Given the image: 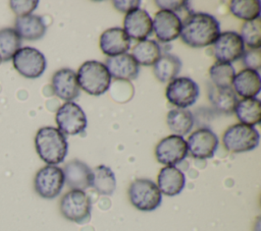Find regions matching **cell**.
I'll use <instances>...</instances> for the list:
<instances>
[{"mask_svg": "<svg viewBox=\"0 0 261 231\" xmlns=\"http://www.w3.org/2000/svg\"><path fill=\"white\" fill-rule=\"evenodd\" d=\"M219 34V21L212 14L193 12L181 20L180 38L190 47H207L215 42Z\"/></svg>", "mask_w": 261, "mask_h": 231, "instance_id": "6da1fadb", "label": "cell"}, {"mask_svg": "<svg viewBox=\"0 0 261 231\" xmlns=\"http://www.w3.org/2000/svg\"><path fill=\"white\" fill-rule=\"evenodd\" d=\"M37 154L47 165H57L64 161L68 143L65 135L56 127H41L35 136Z\"/></svg>", "mask_w": 261, "mask_h": 231, "instance_id": "7a4b0ae2", "label": "cell"}, {"mask_svg": "<svg viewBox=\"0 0 261 231\" xmlns=\"http://www.w3.org/2000/svg\"><path fill=\"white\" fill-rule=\"evenodd\" d=\"M76 79L80 88L92 96L106 93L111 82V76L105 64L96 60L84 62L77 70Z\"/></svg>", "mask_w": 261, "mask_h": 231, "instance_id": "3957f363", "label": "cell"}, {"mask_svg": "<svg viewBox=\"0 0 261 231\" xmlns=\"http://www.w3.org/2000/svg\"><path fill=\"white\" fill-rule=\"evenodd\" d=\"M128 198L136 209L143 212H151L160 206L162 194L155 182L150 179L139 178L130 183Z\"/></svg>", "mask_w": 261, "mask_h": 231, "instance_id": "277c9868", "label": "cell"}, {"mask_svg": "<svg viewBox=\"0 0 261 231\" xmlns=\"http://www.w3.org/2000/svg\"><path fill=\"white\" fill-rule=\"evenodd\" d=\"M260 135L254 126L243 123L228 127L222 136L224 148L231 153H245L256 149Z\"/></svg>", "mask_w": 261, "mask_h": 231, "instance_id": "5b68a950", "label": "cell"}, {"mask_svg": "<svg viewBox=\"0 0 261 231\" xmlns=\"http://www.w3.org/2000/svg\"><path fill=\"white\" fill-rule=\"evenodd\" d=\"M59 209L68 221L83 224L91 218L92 203L84 190L71 189L61 197Z\"/></svg>", "mask_w": 261, "mask_h": 231, "instance_id": "8992f818", "label": "cell"}, {"mask_svg": "<svg viewBox=\"0 0 261 231\" xmlns=\"http://www.w3.org/2000/svg\"><path fill=\"white\" fill-rule=\"evenodd\" d=\"M63 170L55 165L42 167L35 175L34 187L36 192L43 198L52 199L56 197L64 186Z\"/></svg>", "mask_w": 261, "mask_h": 231, "instance_id": "52a82bcc", "label": "cell"}, {"mask_svg": "<svg viewBox=\"0 0 261 231\" xmlns=\"http://www.w3.org/2000/svg\"><path fill=\"white\" fill-rule=\"evenodd\" d=\"M15 70L25 78H38L46 69L44 54L33 47H22L12 57Z\"/></svg>", "mask_w": 261, "mask_h": 231, "instance_id": "ba28073f", "label": "cell"}, {"mask_svg": "<svg viewBox=\"0 0 261 231\" xmlns=\"http://www.w3.org/2000/svg\"><path fill=\"white\" fill-rule=\"evenodd\" d=\"M200 94L199 85L190 77L181 76L172 79L166 86L167 100L180 109H186L196 103Z\"/></svg>", "mask_w": 261, "mask_h": 231, "instance_id": "9c48e42d", "label": "cell"}, {"mask_svg": "<svg viewBox=\"0 0 261 231\" xmlns=\"http://www.w3.org/2000/svg\"><path fill=\"white\" fill-rule=\"evenodd\" d=\"M58 129L67 135H75L82 133L87 127V117L83 109L76 104L66 102L62 104L55 116Z\"/></svg>", "mask_w": 261, "mask_h": 231, "instance_id": "30bf717a", "label": "cell"}, {"mask_svg": "<svg viewBox=\"0 0 261 231\" xmlns=\"http://www.w3.org/2000/svg\"><path fill=\"white\" fill-rule=\"evenodd\" d=\"M245 52L243 40L237 32L220 33L213 43V54L217 62L231 63L240 59Z\"/></svg>", "mask_w": 261, "mask_h": 231, "instance_id": "8fae6325", "label": "cell"}, {"mask_svg": "<svg viewBox=\"0 0 261 231\" xmlns=\"http://www.w3.org/2000/svg\"><path fill=\"white\" fill-rule=\"evenodd\" d=\"M188 155L187 141L182 136L171 134L161 139L155 148L157 161L165 166H175Z\"/></svg>", "mask_w": 261, "mask_h": 231, "instance_id": "7c38bea8", "label": "cell"}, {"mask_svg": "<svg viewBox=\"0 0 261 231\" xmlns=\"http://www.w3.org/2000/svg\"><path fill=\"white\" fill-rule=\"evenodd\" d=\"M188 153L195 159L212 158L218 147V137L210 128H199L194 131L188 141Z\"/></svg>", "mask_w": 261, "mask_h": 231, "instance_id": "4fadbf2b", "label": "cell"}, {"mask_svg": "<svg viewBox=\"0 0 261 231\" xmlns=\"http://www.w3.org/2000/svg\"><path fill=\"white\" fill-rule=\"evenodd\" d=\"M123 31L127 37L139 42L147 40L153 31V22L149 13L144 9H136L125 14Z\"/></svg>", "mask_w": 261, "mask_h": 231, "instance_id": "5bb4252c", "label": "cell"}, {"mask_svg": "<svg viewBox=\"0 0 261 231\" xmlns=\"http://www.w3.org/2000/svg\"><path fill=\"white\" fill-rule=\"evenodd\" d=\"M153 22V31L159 41L168 43L180 36L181 18L178 14L167 10L158 11Z\"/></svg>", "mask_w": 261, "mask_h": 231, "instance_id": "9a60e30c", "label": "cell"}, {"mask_svg": "<svg viewBox=\"0 0 261 231\" xmlns=\"http://www.w3.org/2000/svg\"><path fill=\"white\" fill-rule=\"evenodd\" d=\"M52 89L58 98L71 102L80 95L76 73L69 68L57 70L52 76Z\"/></svg>", "mask_w": 261, "mask_h": 231, "instance_id": "2e32d148", "label": "cell"}, {"mask_svg": "<svg viewBox=\"0 0 261 231\" xmlns=\"http://www.w3.org/2000/svg\"><path fill=\"white\" fill-rule=\"evenodd\" d=\"M101 51L109 57L126 53L130 47V39L120 27H111L102 33L99 41Z\"/></svg>", "mask_w": 261, "mask_h": 231, "instance_id": "e0dca14e", "label": "cell"}, {"mask_svg": "<svg viewBox=\"0 0 261 231\" xmlns=\"http://www.w3.org/2000/svg\"><path fill=\"white\" fill-rule=\"evenodd\" d=\"M105 66L110 76L121 80L135 79L140 71L139 64L134 57L127 53L108 57Z\"/></svg>", "mask_w": 261, "mask_h": 231, "instance_id": "ac0fdd59", "label": "cell"}, {"mask_svg": "<svg viewBox=\"0 0 261 231\" xmlns=\"http://www.w3.org/2000/svg\"><path fill=\"white\" fill-rule=\"evenodd\" d=\"M64 180L71 189L85 190L91 186L92 169L80 160H71L62 169Z\"/></svg>", "mask_w": 261, "mask_h": 231, "instance_id": "d6986e66", "label": "cell"}, {"mask_svg": "<svg viewBox=\"0 0 261 231\" xmlns=\"http://www.w3.org/2000/svg\"><path fill=\"white\" fill-rule=\"evenodd\" d=\"M186 184L185 174L175 166L163 167L157 176V187L161 194L174 196L181 192Z\"/></svg>", "mask_w": 261, "mask_h": 231, "instance_id": "ffe728a7", "label": "cell"}, {"mask_svg": "<svg viewBox=\"0 0 261 231\" xmlns=\"http://www.w3.org/2000/svg\"><path fill=\"white\" fill-rule=\"evenodd\" d=\"M233 92L244 99L256 98L261 89L260 74L256 70L243 69L234 75Z\"/></svg>", "mask_w": 261, "mask_h": 231, "instance_id": "44dd1931", "label": "cell"}, {"mask_svg": "<svg viewBox=\"0 0 261 231\" xmlns=\"http://www.w3.org/2000/svg\"><path fill=\"white\" fill-rule=\"evenodd\" d=\"M14 31L20 37L30 41L41 39L46 33V24L39 15L29 14L17 16L14 23Z\"/></svg>", "mask_w": 261, "mask_h": 231, "instance_id": "7402d4cb", "label": "cell"}, {"mask_svg": "<svg viewBox=\"0 0 261 231\" xmlns=\"http://www.w3.org/2000/svg\"><path fill=\"white\" fill-rule=\"evenodd\" d=\"M208 97L214 108L224 114H232L238 104V98L231 88L219 89L209 85Z\"/></svg>", "mask_w": 261, "mask_h": 231, "instance_id": "603a6c76", "label": "cell"}, {"mask_svg": "<svg viewBox=\"0 0 261 231\" xmlns=\"http://www.w3.org/2000/svg\"><path fill=\"white\" fill-rule=\"evenodd\" d=\"M181 69L180 59L170 53H165L154 64V74L161 82L171 81L174 79Z\"/></svg>", "mask_w": 261, "mask_h": 231, "instance_id": "cb8c5ba5", "label": "cell"}, {"mask_svg": "<svg viewBox=\"0 0 261 231\" xmlns=\"http://www.w3.org/2000/svg\"><path fill=\"white\" fill-rule=\"evenodd\" d=\"M91 187L100 194L111 195L116 187V179L113 171L105 165H99L92 169Z\"/></svg>", "mask_w": 261, "mask_h": 231, "instance_id": "d4e9b609", "label": "cell"}, {"mask_svg": "<svg viewBox=\"0 0 261 231\" xmlns=\"http://www.w3.org/2000/svg\"><path fill=\"white\" fill-rule=\"evenodd\" d=\"M161 48L155 40H144L139 42L133 49L132 56L139 65L151 66L161 56Z\"/></svg>", "mask_w": 261, "mask_h": 231, "instance_id": "484cf974", "label": "cell"}, {"mask_svg": "<svg viewBox=\"0 0 261 231\" xmlns=\"http://www.w3.org/2000/svg\"><path fill=\"white\" fill-rule=\"evenodd\" d=\"M234 113L241 123L254 126L260 123L261 102L257 98H249L238 101Z\"/></svg>", "mask_w": 261, "mask_h": 231, "instance_id": "4316f807", "label": "cell"}, {"mask_svg": "<svg viewBox=\"0 0 261 231\" xmlns=\"http://www.w3.org/2000/svg\"><path fill=\"white\" fill-rule=\"evenodd\" d=\"M169 129L176 135L182 136L188 134L195 123V118L191 111L187 109H171L166 117Z\"/></svg>", "mask_w": 261, "mask_h": 231, "instance_id": "83f0119b", "label": "cell"}, {"mask_svg": "<svg viewBox=\"0 0 261 231\" xmlns=\"http://www.w3.org/2000/svg\"><path fill=\"white\" fill-rule=\"evenodd\" d=\"M21 39L14 28L6 27L0 30V61L6 62L20 49Z\"/></svg>", "mask_w": 261, "mask_h": 231, "instance_id": "f1b7e54d", "label": "cell"}, {"mask_svg": "<svg viewBox=\"0 0 261 231\" xmlns=\"http://www.w3.org/2000/svg\"><path fill=\"white\" fill-rule=\"evenodd\" d=\"M209 75L214 86L219 89L231 88L236 70L231 63L215 62L209 68Z\"/></svg>", "mask_w": 261, "mask_h": 231, "instance_id": "f546056e", "label": "cell"}, {"mask_svg": "<svg viewBox=\"0 0 261 231\" xmlns=\"http://www.w3.org/2000/svg\"><path fill=\"white\" fill-rule=\"evenodd\" d=\"M230 12L238 18L249 21L260 17V1L232 0L229 3Z\"/></svg>", "mask_w": 261, "mask_h": 231, "instance_id": "4dcf8cb0", "label": "cell"}, {"mask_svg": "<svg viewBox=\"0 0 261 231\" xmlns=\"http://www.w3.org/2000/svg\"><path fill=\"white\" fill-rule=\"evenodd\" d=\"M241 38L244 45L246 44L250 49H260L261 46V19L245 21L241 30Z\"/></svg>", "mask_w": 261, "mask_h": 231, "instance_id": "1f68e13d", "label": "cell"}, {"mask_svg": "<svg viewBox=\"0 0 261 231\" xmlns=\"http://www.w3.org/2000/svg\"><path fill=\"white\" fill-rule=\"evenodd\" d=\"M39 1L36 0H12L9 1L10 8L17 16H24L32 14V12L37 8Z\"/></svg>", "mask_w": 261, "mask_h": 231, "instance_id": "d6a6232c", "label": "cell"}, {"mask_svg": "<svg viewBox=\"0 0 261 231\" xmlns=\"http://www.w3.org/2000/svg\"><path fill=\"white\" fill-rule=\"evenodd\" d=\"M243 64L247 69L258 71L261 67V51L260 49H250L243 54Z\"/></svg>", "mask_w": 261, "mask_h": 231, "instance_id": "836d02e7", "label": "cell"}, {"mask_svg": "<svg viewBox=\"0 0 261 231\" xmlns=\"http://www.w3.org/2000/svg\"><path fill=\"white\" fill-rule=\"evenodd\" d=\"M155 4L161 8V10H167L174 12L177 14L178 11H182L185 9L189 10V5L190 3L188 1H182V0H156Z\"/></svg>", "mask_w": 261, "mask_h": 231, "instance_id": "e575fe53", "label": "cell"}, {"mask_svg": "<svg viewBox=\"0 0 261 231\" xmlns=\"http://www.w3.org/2000/svg\"><path fill=\"white\" fill-rule=\"evenodd\" d=\"M112 4L118 11L128 13L133 10L138 9L141 4V1L140 0H122V1L115 0L112 2Z\"/></svg>", "mask_w": 261, "mask_h": 231, "instance_id": "d590c367", "label": "cell"}]
</instances>
